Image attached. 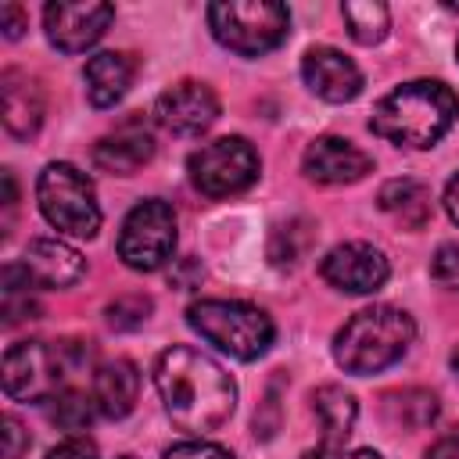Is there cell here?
Segmentation results:
<instances>
[{"mask_svg":"<svg viewBox=\"0 0 459 459\" xmlns=\"http://www.w3.org/2000/svg\"><path fill=\"white\" fill-rule=\"evenodd\" d=\"M154 387H158V398L169 420L194 437L219 430L237 409L233 377L212 355L190 344H172L158 355Z\"/></svg>","mask_w":459,"mask_h":459,"instance_id":"6da1fadb","label":"cell"},{"mask_svg":"<svg viewBox=\"0 0 459 459\" xmlns=\"http://www.w3.org/2000/svg\"><path fill=\"white\" fill-rule=\"evenodd\" d=\"M459 118V97L437 79H412L394 86L373 108L369 129L398 147H434Z\"/></svg>","mask_w":459,"mask_h":459,"instance_id":"7a4b0ae2","label":"cell"},{"mask_svg":"<svg viewBox=\"0 0 459 459\" xmlns=\"http://www.w3.org/2000/svg\"><path fill=\"white\" fill-rule=\"evenodd\" d=\"M416 337V323L409 312L394 305H369L355 312L333 337V359L344 373L369 377L394 366Z\"/></svg>","mask_w":459,"mask_h":459,"instance_id":"3957f363","label":"cell"},{"mask_svg":"<svg viewBox=\"0 0 459 459\" xmlns=\"http://www.w3.org/2000/svg\"><path fill=\"white\" fill-rule=\"evenodd\" d=\"M186 323L190 330L208 341L212 348L226 351L230 359L251 362L258 355L269 351L276 326L273 319L247 301H226V298H201L186 308Z\"/></svg>","mask_w":459,"mask_h":459,"instance_id":"277c9868","label":"cell"},{"mask_svg":"<svg viewBox=\"0 0 459 459\" xmlns=\"http://www.w3.org/2000/svg\"><path fill=\"white\" fill-rule=\"evenodd\" d=\"M208 25L226 50L258 57L287 39L290 14L276 0H219L208 7Z\"/></svg>","mask_w":459,"mask_h":459,"instance_id":"5b68a950","label":"cell"},{"mask_svg":"<svg viewBox=\"0 0 459 459\" xmlns=\"http://www.w3.org/2000/svg\"><path fill=\"white\" fill-rule=\"evenodd\" d=\"M36 201L43 219L68 237H93L100 230V204L86 172L72 161H50L36 179Z\"/></svg>","mask_w":459,"mask_h":459,"instance_id":"8992f818","label":"cell"},{"mask_svg":"<svg viewBox=\"0 0 459 459\" xmlns=\"http://www.w3.org/2000/svg\"><path fill=\"white\" fill-rule=\"evenodd\" d=\"M75 366L68 344L18 341L4 351V394L14 402H50L65 391V377Z\"/></svg>","mask_w":459,"mask_h":459,"instance_id":"52a82bcc","label":"cell"},{"mask_svg":"<svg viewBox=\"0 0 459 459\" xmlns=\"http://www.w3.org/2000/svg\"><path fill=\"white\" fill-rule=\"evenodd\" d=\"M172 251H176V212L158 197L133 204L129 215L122 219L118 258L136 273H154L172 258Z\"/></svg>","mask_w":459,"mask_h":459,"instance_id":"ba28073f","label":"cell"},{"mask_svg":"<svg viewBox=\"0 0 459 459\" xmlns=\"http://www.w3.org/2000/svg\"><path fill=\"white\" fill-rule=\"evenodd\" d=\"M258 154L244 136H219L212 143H201L190 161V183L208 197H230L247 190L258 179Z\"/></svg>","mask_w":459,"mask_h":459,"instance_id":"9c48e42d","label":"cell"},{"mask_svg":"<svg viewBox=\"0 0 459 459\" xmlns=\"http://www.w3.org/2000/svg\"><path fill=\"white\" fill-rule=\"evenodd\" d=\"M111 22H115V7L100 0H54L43 7L47 39L61 54H82L108 32Z\"/></svg>","mask_w":459,"mask_h":459,"instance_id":"30bf717a","label":"cell"},{"mask_svg":"<svg viewBox=\"0 0 459 459\" xmlns=\"http://www.w3.org/2000/svg\"><path fill=\"white\" fill-rule=\"evenodd\" d=\"M319 276L344 294H373L387 283L391 265L380 247L366 240H348L326 251V258L319 262Z\"/></svg>","mask_w":459,"mask_h":459,"instance_id":"8fae6325","label":"cell"},{"mask_svg":"<svg viewBox=\"0 0 459 459\" xmlns=\"http://www.w3.org/2000/svg\"><path fill=\"white\" fill-rule=\"evenodd\" d=\"M219 118V97L212 86L183 79L154 100V122L172 136H201Z\"/></svg>","mask_w":459,"mask_h":459,"instance_id":"7c38bea8","label":"cell"},{"mask_svg":"<svg viewBox=\"0 0 459 459\" xmlns=\"http://www.w3.org/2000/svg\"><path fill=\"white\" fill-rule=\"evenodd\" d=\"M301 79L316 97H323L330 104H344L362 93L359 65L333 47H308L301 57Z\"/></svg>","mask_w":459,"mask_h":459,"instance_id":"4fadbf2b","label":"cell"},{"mask_svg":"<svg viewBox=\"0 0 459 459\" xmlns=\"http://www.w3.org/2000/svg\"><path fill=\"white\" fill-rule=\"evenodd\" d=\"M22 269L32 283V290H65L82 280L86 258L57 237H39V240H29V247L22 255Z\"/></svg>","mask_w":459,"mask_h":459,"instance_id":"5bb4252c","label":"cell"},{"mask_svg":"<svg viewBox=\"0 0 459 459\" xmlns=\"http://www.w3.org/2000/svg\"><path fill=\"white\" fill-rule=\"evenodd\" d=\"M301 169L316 183H355L373 172V158L344 136H319L305 147Z\"/></svg>","mask_w":459,"mask_h":459,"instance_id":"9a60e30c","label":"cell"},{"mask_svg":"<svg viewBox=\"0 0 459 459\" xmlns=\"http://www.w3.org/2000/svg\"><path fill=\"white\" fill-rule=\"evenodd\" d=\"M154 158V136L140 118L122 122L115 133L100 136L93 147V161L97 169L111 172V176H133L136 169H143Z\"/></svg>","mask_w":459,"mask_h":459,"instance_id":"2e32d148","label":"cell"},{"mask_svg":"<svg viewBox=\"0 0 459 459\" xmlns=\"http://www.w3.org/2000/svg\"><path fill=\"white\" fill-rule=\"evenodd\" d=\"M0 104H4V126L11 136L29 140L39 133L43 126V90L36 86V79H29L18 68H7L0 75Z\"/></svg>","mask_w":459,"mask_h":459,"instance_id":"e0dca14e","label":"cell"},{"mask_svg":"<svg viewBox=\"0 0 459 459\" xmlns=\"http://www.w3.org/2000/svg\"><path fill=\"white\" fill-rule=\"evenodd\" d=\"M312 402H316V412H319V423H323V437H319V448H316L312 459L344 455V441H348V434L355 427V416H359L355 398L337 384H323L312 394Z\"/></svg>","mask_w":459,"mask_h":459,"instance_id":"ac0fdd59","label":"cell"},{"mask_svg":"<svg viewBox=\"0 0 459 459\" xmlns=\"http://www.w3.org/2000/svg\"><path fill=\"white\" fill-rule=\"evenodd\" d=\"M133 75H136V61L129 54H122V50H100V54H93L86 61V68H82V82H86L90 104L93 108H115L126 97Z\"/></svg>","mask_w":459,"mask_h":459,"instance_id":"d6986e66","label":"cell"},{"mask_svg":"<svg viewBox=\"0 0 459 459\" xmlns=\"http://www.w3.org/2000/svg\"><path fill=\"white\" fill-rule=\"evenodd\" d=\"M136 394H140V369L129 359H111L93 373V402L108 420L129 416Z\"/></svg>","mask_w":459,"mask_h":459,"instance_id":"ffe728a7","label":"cell"},{"mask_svg":"<svg viewBox=\"0 0 459 459\" xmlns=\"http://www.w3.org/2000/svg\"><path fill=\"white\" fill-rule=\"evenodd\" d=\"M380 208L391 215V219H398L402 226H409V230H420V226H427V219H430V212H434V204H430V190L420 183V179H391V183H384L380 186Z\"/></svg>","mask_w":459,"mask_h":459,"instance_id":"44dd1931","label":"cell"},{"mask_svg":"<svg viewBox=\"0 0 459 459\" xmlns=\"http://www.w3.org/2000/svg\"><path fill=\"white\" fill-rule=\"evenodd\" d=\"M341 14H344V25H348L351 39L366 43V47L380 43L391 29V11L380 0H348V4H341Z\"/></svg>","mask_w":459,"mask_h":459,"instance_id":"7402d4cb","label":"cell"},{"mask_svg":"<svg viewBox=\"0 0 459 459\" xmlns=\"http://www.w3.org/2000/svg\"><path fill=\"white\" fill-rule=\"evenodd\" d=\"M47 405H50V420L61 430H72V434L86 430L90 420H93V412H100L97 402H93V394H82V391H61Z\"/></svg>","mask_w":459,"mask_h":459,"instance_id":"603a6c76","label":"cell"},{"mask_svg":"<svg viewBox=\"0 0 459 459\" xmlns=\"http://www.w3.org/2000/svg\"><path fill=\"white\" fill-rule=\"evenodd\" d=\"M387 412L394 416V423L402 427H427L434 416H437V398L430 391H402V394H391L387 398Z\"/></svg>","mask_w":459,"mask_h":459,"instance_id":"cb8c5ba5","label":"cell"},{"mask_svg":"<svg viewBox=\"0 0 459 459\" xmlns=\"http://www.w3.org/2000/svg\"><path fill=\"white\" fill-rule=\"evenodd\" d=\"M305 247H308V222L305 219H290V222L273 230L269 258H273V265H294Z\"/></svg>","mask_w":459,"mask_h":459,"instance_id":"d4e9b609","label":"cell"},{"mask_svg":"<svg viewBox=\"0 0 459 459\" xmlns=\"http://www.w3.org/2000/svg\"><path fill=\"white\" fill-rule=\"evenodd\" d=\"M147 312H151V298H143V294L115 298V301L104 308L108 326H115V330H136V326L147 319Z\"/></svg>","mask_w":459,"mask_h":459,"instance_id":"484cf974","label":"cell"},{"mask_svg":"<svg viewBox=\"0 0 459 459\" xmlns=\"http://www.w3.org/2000/svg\"><path fill=\"white\" fill-rule=\"evenodd\" d=\"M430 276L448 287V290H459V244H441L430 258Z\"/></svg>","mask_w":459,"mask_h":459,"instance_id":"4316f807","label":"cell"},{"mask_svg":"<svg viewBox=\"0 0 459 459\" xmlns=\"http://www.w3.org/2000/svg\"><path fill=\"white\" fill-rule=\"evenodd\" d=\"M0 434H4V459H22L25 452H29V445H32V437H29V430L22 427V420L18 416H0Z\"/></svg>","mask_w":459,"mask_h":459,"instance_id":"83f0119b","label":"cell"},{"mask_svg":"<svg viewBox=\"0 0 459 459\" xmlns=\"http://www.w3.org/2000/svg\"><path fill=\"white\" fill-rule=\"evenodd\" d=\"M161 459H233V452L230 448H222V445H215V441H183V445H172Z\"/></svg>","mask_w":459,"mask_h":459,"instance_id":"f1b7e54d","label":"cell"},{"mask_svg":"<svg viewBox=\"0 0 459 459\" xmlns=\"http://www.w3.org/2000/svg\"><path fill=\"white\" fill-rule=\"evenodd\" d=\"M47 459H100V452H97V445H93L90 437L72 434V437L57 441V445L47 452Z\"/></svg>","mask_w":459,"mask_h":459,"instance_id":"f546056e","label":"cell"},{"mask_svg":"<svg viewBox=\"0 0 459 459\" xmlns=\"http://www.w3.org/2000/svg\"><path fill=\"white\" fill-rule=\"evenodd\" d=\"M25 25H29V18H25V11L18 4H4L0 7V29H4L7 39H18L25 32Z\"/></svg>","mask_w":459,"mask_h":459,"instance_id":"4dcf8cb0","label":"cell"},{"mask_svg":"<svg viewBox=\"0 0 459 459\" xmlns=\"http://www.w3.org/2000/svg\"><path fill=\"white\" fill-rule=\"evenodd\" d=\"M427 459H459V427L441 434L430 448H427Z\"/></svg>","mask_w":459,"mask_h":459,"instance_id":"1f68e13d","label":"cell"},{"mask_svg":"<svg viewBox=\"0 0 459 459\" xmlns=\"http://www.w3.org/2000/svg\"><path fill=\"white\" fill-rule=\"evenodd\" d=\"M201 276H204V269H201L194 258H183V273H172V283H176V287H183V290H190Z\"/></svg>","mask_w":459,"mask_h":459,"instance_id":"d6a6232c","label":"cell"},{"mask_svg":"<svg viewBox=\"0 0 459 459\" xmlns=\"http://www.w3.org/2000/svg\"><path fill=\"white\" fill-rule=\"evenodd\" d=\"M445 212H448V219L459 226V172L448 179V186H445Z\"/></svg>","mask_w":459,"mask_h":459,"instance_id":"836d02e7","label":"cell"},{"mask_svg":"<svg viewBox=\"0 0 459 459\" xmlns=\"http://www.w3.org/2000/svg\"><path fill=\"white\" fill-rule=\"evenodd\" d=\"M337 459H384V455L373 452V448H355V452H344V455H337Z\"/></svg>","mask_w":459,"mask_h":459,"instance_id":"e575fe53","label":"cell"},{"mask_svg":"<svg viewBox=\"0 0 459 459\" xmlns=\"http://www.w3.org/2000/svg\"><path fill=\"white\" fill-rule=\"evenodd\" d=\"M445 7H448V11H459V0H445Z\"/></svg>","mask_w":459,"mask_h":459,"instance_id":"d590c367","label":"cell"},{"mask_svg":"<svg viewBox=\"0 0 459 459\" xmlns=\"http://www.w3.org/2000/svg\"><path fill=\"white\" fill-rule=\"evenodd\" d=\"M452 369H455V377H459V351L452 355Z\"/></svg>","mask_w":459,"mask_h":459,"instance_id":"8d00e7d4","label":"cell"},{"mask_svg":"<svg viewBox=\"0 0 459 459\" xmlns=\"http://www.w3.org/2000/svg\"><path fill=\"white\" fill-rule=\"evenodd\" d=\"M118 459H133V455H118Z\"/></svg>","mask_w":459,"mask_h":459,"instance_id":"74e56055","label":"cell"},{"mask_svg":"<svg viewBox=\"0 0 459 459\" xmlns=\"http://www.w3.org/2000/svg\"><path fill=\"white\" fill-rule=\"evenodd\" d=\"M455 54H459V47H455Z\"/></svg>","mask_w":459,"mask_h":459,"instance_id":"f35d334b","label":"cell"}]
</instances>
